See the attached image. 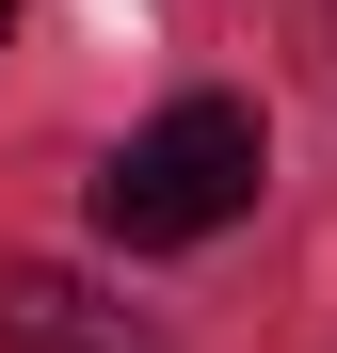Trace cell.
<instances>
[{
  "instance_id": "obj_1",
  "label": "cell",
  "mask_w": 337,
  "mask_h": 353,
  "mask_svg": "<svg viewBox=\"0 0 337 353\" xmlns=\"http://www.w3.org/2000/svg\"><path fill=\"white\" fill-rule=\"evenodd\" d=\"M257 176H273L257 112H241V97H177V112H145V129L112 145V176H96V241L177 257V241H209V225L257 209Z\"/></svg>"
},
{
  "instance_id": "obj_2",
  "label": "cell",
  "mask_w": 337,
  "mask_h": 353,
  "mask_svg": "<svg viewBox=\"0 0 337 353\" xmlns=\"http://www.w3.org/2000/svg\"><path fill=\"white\" fill-rule=\"evenodd\" d=\"M0 337H17V353H177V337H161V321H129V305H96V289L81 273H0Z\"/></svg>"
},
{
  "instance_id": "obj_3",
  "label": "cell",
  "mask_w": 337,
  "mask_h": 353,
  "mask_svg": "<svg viewBox=\"0 0 337 353\" xmlns=\"http://www.w3.org/2000/svg\"><path fill=\"white\" fill-rule=\"evenodd\" d=\"M0 48H17V17H0Z\"/></svg>"
}]
</instances>
